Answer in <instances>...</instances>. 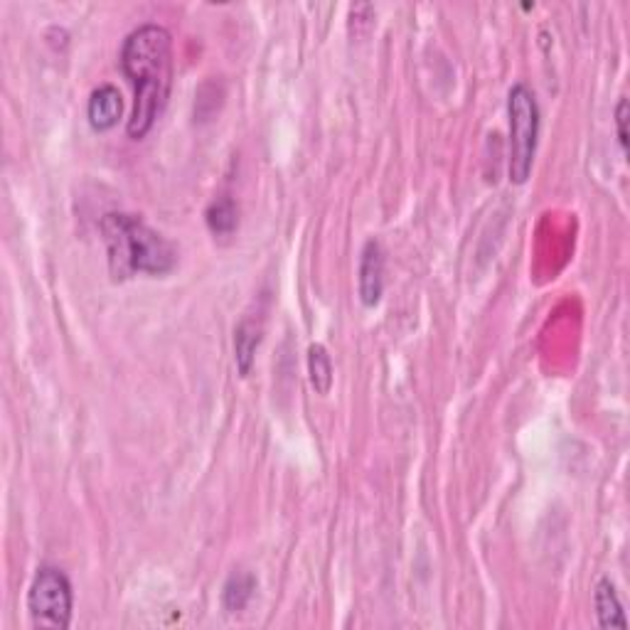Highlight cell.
<instances>
[{"instance_id": "2", "label": "cell", "mask_w": 630, "mask_h": 630, "mask_svg": "<svg viewBox=\"0 0 630 630\" xmlns=\"http://www.w3.org/2000/svg\"><path fill=\"white\" fill-rule=\"evenodd\" d=\"M101 234L109 254V271L116 281L131 279L133 274L165 276L178 264L173 244L136 215L111 212L101 220Z\"/></svg>"}, {"instance_id": "4", "label": "cell", "mask_w": 630, "mask_h": 630, "mask_svg": "<svg viewBox=\"0 0 630 630\" xmlns=\"http://www.w3.org/2000/svg\"><path fill=\"white\" fill-rule=\"evenodd\" d=\"M74 591L62 569L40 567L28 591V613L35 628L67 630L72 623Z\"/></svg>"}, {"instance_id": "3", "label": "cell", "mask_w": 630, "mask_h": 630, "mask_svg": "<svg viewBox=\"0 0 630 630\" xmlns=\"http://www.w3.org/2000/svg\"><path fill=\"white\" fill-rule=\"evenodd\" d=\"M510 114V165L507 173L515 185L527 183L532 173L539 138V106L527 84H515L507 94Z\"/></svg>"}, {"instance_id": "6", "label": "cell", "mask_w": 630, "mask_h": 630, "mask_svg": "<svg viewBox=\"0 0 630 630\" xmlns=\"http://www.w3.org/2000/svg\"><path fill=\"white\" fill-rule=\"evenodd\" d=\"M121 114H124V99H121L119 89L111 87V84L94 89L87 106V119L94 131H111V128L119 124Z\"/></svg>"}, {"instance_id": "11", "label": "cell", "mask_w": 630, "mask_h": 630, "mask_svg": "<svg viewBox=\"0 0 630 630\" xmlns=\"http://www.w3.org/2000/svg\"><path fill=\"white\" fill-rule=\"evenodd\" d=\"M254 589H256V579L252 574H234L232 579L227 581V586H224V594H222L224 608H227V611H242V608L249 603V599H252Z\"/></svg>"}, {"instance_id": "7", "label": "cell", "mask_w": 630, "mask_h": 630, "mask_svg": "<svg viewBox=\"0 0 630 630\" xmlns=\"http://www.w3.org/2000/svg\"><path fill=\"white\" fill-rule=\"evenodd\" d=\"M594 603H596V616H599L601 628H621V630L628 628L626 613H623V606L616 594V586H613L611 581L608 579L599 581L596 594H594Z\"/></svg>"}, {"instance_id": "10", "label": "cell", "mask_w": 630, "mask_h": 630, "mask_svg": "<svg viewBox=\"0 0 630 630\" xmlns=\"http://www.w3.org/2000/svg\"><path fill=\"white\" fill-rule=\"evenodd\" d=\"M308 372L318 394H328L333 387V362H330L328 350L323 345H311L308 350Z\"/></svg>"}, {"instance_id": "1", "label": "cell", "mask_w": 630, "mask_h": 630, "mask_svg": "<svg viewBox=\"0 0 630 630\" xmlns=\"http://www.w3.org/2000/svg\"><path fill=\"white\" fill-rule=\"evenodd\" d=\"M121 69L133 87L128 136L141 141L165 111L173 87V37L163 25L148 23L131 32L121 47Z\"/></svg>"}, {"instance_id": "12", "label": "cell", "mask_w": 630, "mask_h": 630, "mask_svg": "<svg viewBox=\"0 0 630 630\" xmlns=\"http://www.w3.org/2000/svg\"><path fill=\"white\" fill-rule=\"evenodd\" d=\"M628 99L623 96L616 106V128H618V143H621L623 153H628Z\"/></svg>"}, {"instance_id": "9", "label": "cell", "mask_w": 630, "mask_h": 630, "mask_svg": "<svg viewBox=\"0 0 630 630\" xmlns=\"http://www.w3.org/2000/svg\"><path fill=\"white\" fill-rule=\"evenodd\" d=\"M207 227H210L212 234H220V237H227L237 229L239 215H237V205H234L232 197H220V200L212 202L207 207Z\"/></svg>"}, {"instance_id": "8", "label": "cell", "mask_w": 630, "mask_h": 630, "mask_svg": "<svg viewBox=\"0 0 630 630\" xmlns=\"http://www.w3.org/2000/svg\"><path fill=\"white\" fill-rule=\"evenodd\" d=\"M261 343V325H256L252 318L242 320L239 328L234 330V360H237L239 372L247 377L252 372L256 347Z\"/></svg>"}, {"instance_id": "5", "label": "cell", "mask_w": 630, "mask_h": 630, "mask_svg": "<svg viewBox=\"0 0 630 630\" xmlns=\"http://www.w3.org/2000/svg\"><path fill=\"white\" fill-rule=\"evenodd\" d=\"M384 291V249L377 239H370L360 259V301L362 306H377Z\"/></svg>"}]
</instances>
